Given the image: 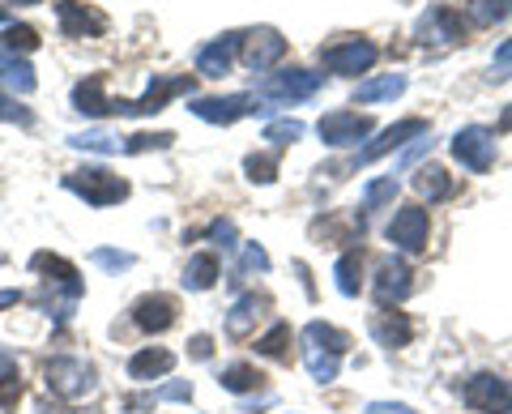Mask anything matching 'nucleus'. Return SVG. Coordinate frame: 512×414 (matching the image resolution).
<instances>
[{
    "mask_svg": "<svg viewBox=\"0 0 512 414\" xmlns=\"http://www.w3.org/2000/svg\"><path fill=\"white\" fill-rule=\"evenodd\" d=\"M303 363H308L312 380H320V385H329V380H338V368H342V355L350 350V333L333 329L325 321H312L308 329H303Z\"/></svg>",
    "mask_w": 512,
    "mask_h": 414,
    "instance_id": "nucleus-1",
    "label": "nucleus"
},
{
    "mask_svg": "<svg viewBox=\"0 0 512 414\" xmlns=\"http://www.w3.org/2000/svg\"><path fill=\"white\" fill-rule=\"evenodd\" d=\"M64 188L69 193H77L86 205H94V210H103V205H116L128 197V180H120V175H111L107 167H86V171H69L64 175Z\"/></svg>",
    "mask_w": 512,
    "mask_h": 414,
    "instance_id": "nucleus-2",
    "label": "nucleus"
},
{
    "mask_svg": "<svg viewBox=\"0 0 512 414\" xmlns=\"http://www.w3.org/2000/svg\"><path fill=\"white\" fill-rule=\"evenodd\" d=\"M47 389H52L56 397H64V402H77V397H86L94 389V368L86 359H73V355H56L47 359Z\"/></svg>",
    "mask_w": 512,
    "mask_h": 414,
    "instance_id": "nucleus-3",
    "label": "nucleus"
},
{
    "mask_svg": "<svg viewBox=\"0 0 512 414\" xmlns=\"http://www.w3.org/2000/svg\"><path fill=\"white\" fill-rule=\"evenodd\" d=\"M320 82H325V73H312V69H282V73H269L261 86H256V94L269 103H303L312 99V94L320 90Z\"/></svg>",
    "mask_w": 512,
    "mask_h": 414,
    "instance_id": "nucleus-4",
    "label": "nucleus"
},
{
    "mask_svg": "<svg viewBox=\"0 0 512 414\" xmlns=\"http://www.w3.org/2000/svg\"><path fill=\"white\" fill-rule=\"evenodd\" d=\"M192 77H154V82L146 86V94L141 99H116V116H154V111H163L175 94H192Z\"/></svg>",
    "mask_w": 512,
    "mask_h": 414,
    "instance_id": "nucleus-5",
    "label": "nucleus"
},
{
    "mask_svg": "<svg viewBox=\"0 0 512 414\" xmlns=\"http://www.w3.org/2000/svg\"><path fill=\"white\" fill-rule=\"evenodd\" d=\"M372 116H359V111H329V116H320L316 133L325 146L333 150H346V146H359V141L372 137Z\"/></svg>",
    "mask_w": 512,
    "mask_h": 414,
    "instance_id": "nucleus-6",
    "label": "nucleus"
},
{
    "mask_svg": "<svg viewBox=\"0 0 512 414\" xmlns=\"http://www.w3.org/2000/svg\"><path fill=\"white\" fill-rule=\"evenodd\" d=\"M380 60V47L367 43V39H346V43H333L320 52V65L329 73H342V77H355V73H367Z\"/></svg>",
    "mask_w": 512,
    "mask_h": 414,
    "instance_id": "nucleus-7",
    "label": "nucleus"
},
{
    "mask_svg": "<svg viewBox=\"0 0 512 414\" xmlns=\"http://www.w3.org/2000/svg\"><path fill=\"white\" fill-rule=\"evenodd\" d=\"M461 397H466V406L478 410V414H508L512 410V385L500 376H491V372L470 376Z\"/></svg>",
    "mask_w": 512,
    "mask_h": 414,
    "instance_id": "nucleus-8",
    "label": "nucleus"
},
{
    "mask_svg": "<svg viewBox=\"0 0 512 414\" xmlns=\"http://www.w3.org/2000/svg\"><path fill=\"white\" fill-rule=\"evenodd\" d=\"M453 158L466 171H474V175L491 171V163H495V133L483 129V124H470V129H461L453 137Z\"/></svg>",
    "mask_w": 512,
    "mask_h": 414,
    "instance_id": "nucleus-9",
    "label": "nucleus"
},
{
    "mask_svg": "<svg viewBox=\"0 0 512 414\" xmlns=\"http://www.w3.org/2000/svg\"><path fill=\"white\" fill-rule=\"evenodd\" d=\"M419 137H431V124L423 120V116H406V120H397V124H389L372 146H363L359 150V158H355V167H363V163H376V158H384V154H393V150H402L406 141H419Z\"/></svg>",
    "mask_w": 512,
    "mask_h": 414,
    "instance_id": "nucleus-10",
    "label": "nucleus"
},
{
    "mask_svg": "<svg viewBox=\"0 0 512 414\" xmlns=\"http://www.w3.org/2000/svg\"><path fill=\"white\" fill-rule=\"evenodd\" d=\"M389 244H397L402 252H427V235H431V218H427V210L423 205H402V210L393 214V222H389Z\"/></svg>",
    "mask_w": 512,
    "mask_h": 414,
    "instance_id": "nucleus-11",
    "label": "nucleus"
},
{
    "mask_svg": "<svg viewBox=\"0 0 512 414\" xmlns=\"http://www.w3.org/2000/svg\"><path fill=\"white\" fill-rule=\"evenodd\" d=\"M56 18L64 39H99L107 35V13H99L94 5H82V0H56Z\"/></svg>",
    "mask_w": 512,
    "mask_h": 414,
    "instance_id": "nucleus-12",
    "label": "nucleus"
},
{
    "mask_svg": "<svg viewBox=\"0 0 512 414\" xmlns=\"http://www.w3.org/2000/svg\"><path fill=\"white\" fill-rule=\"evenodd\" d=\"M188 111L205 124H235L256 111V99L252 94H218V99H192Z\"/></svg>",
    "mask_w": 512,
    "mask_h": 414,
    "instance_id": "nucleus-13",
    "label": "nucleus"
},
{
    "mask_svg": "<svg viewBox=\"0 0 512 414\" xmlns=\"http://www.w3.org/2000/svg\"><path fill=\"white\" fill-rule=\"evenodd\" d=\"M239 52H244V65L252 73H265L286 56V39L274 26H261V30H252V35H244V47H239Z\"/></svg>",
    "mask_w": 512,
    "mask_h": 414,
    "instance_id": "nucleus-14",
    "label": "nucleus"
},
{
    "mask_svg": "<svg viewBox=\"0 0 512 414\" xmlns=\"http://www.w3.org/2000/svg\"><path fill=\"white\" fill-rule=\"evenodd\" d=\"M73 111H82V116H90V120L116 116V99H107V77L103 73H90L73 86Z\"/></svg>",
    "mask_w": 512,
    "mask_h": 414,
    "instance_id": "nucleus-15",
    "label": "nucleus"
},
{
    "mask_svg": "<svg viewBox=\"0 0 512 414\" xmlns=\"http://www.w3.org/2000/svg\"><path fill=\"white\" fill-rule=\"evenodd\" d=\"M175 312H180V304L171 295H141L133 304V325L141 333H167L175 325Z\"/></svg>",
    "mask_w": 512,
    "mask_h": 414,
    "instance_id": "nucleus-16",
    "label": "nucleus"
},
{
    "mask_svg": "<svg viewBox=\"0 0 512 414\" xmlns=\"http://www.w3.org/2000/svg\"><path fill=\"white\" fill-rule=\"evenodd\" d=\"M239 47H244V35H235V30H231V35H218L214 43H205L197 52V73L201 77H227Z\"/></svg>",
    "mask_w": 512,
    "mask_h": 414,
    "instance_id": "nucleus-17",
    "label": "nucleus"
},
{
    "mask_svg": "<svg viewBox=\"0 0 512 414\" xmlns=\"http://www.w3.org/2000/svg\"><path fill=\"white\" fill-rule=\"evenodd\" d=\"M376 295L380 304H402L414 295V269L406 261H384L376 269Z\"/></svg>",
    "mask_w": 512,
    "mask_h": 414,
    "instance_id": "nucleus-18",
    "label": "nucleus"
},
{
    "mask_svg": "<svg viewBox=\"0 0 512 414\" xmlns=\"http://www.w3.org/2000/svg\"><path fill=\"white\" fill-rule=\"evenodd\" d=\"M30 269H35V274H43L47 282H56V286H64V291H69L73 299H82V274H77V265L73 261H64V257H56V252H35V257H30Z\"/></svg>",
    "mask_w": 512,
    "mask_h": 414,
    "instance_id": "nucleus-19",
    "label": "nucleus"
},
{
    "mask_svg": "<svg viewBox=\"0 0 512 414\" xmlns=\"http://www.w3.org/2000/svg\"><path fill=\"white\" fill-rule=\"evenodd\" d=\"M419 35H423V43L431 39V43H461L466 39V30H461V18L453 9H444V5H431L423 18H419Z\"/></svg>",
    "mask_w": 512,
    "mask_h": 414,
    "instance_id": "nucleus-20",
    "label": "nucleus"
},
{
    "mask_svg": "<svg viewBox=\"0 0 512 414\" xmlns=\"http://www.w3.org/2000/svg\"><path fill=\"white\" fill-rule=\"evenodd\" d=\"M372 338L380 346H389V350H402L414 338V325H410L406 312H376L372 316Z\"/></svg>",
    "mask_w": 512,
    "mask_h": 414,
    "instance_id": "nucleus-21",
    "label": "nucleus"
},
{
    "mask_svg": "<svg viewBox=\"0 0 512 414\" xmlns=\"http://www.w3.org/2000/svg\"><path fill=\"white\" fill-rule=\"evenodd\" d=\"M0 86L13 90V94H35L39 77H35V69H30V60L9 52V47H0Z\"/></svg>",
    "mask_w": 512,
    "mask_h": 414,
    "instance_id": "nucleus-22",
    "label": "nucleus"
},
{
    "mask_svg": "<svg viewBox=\"0 0 512 414\" xmlns=\"http://www.w3.org/2000/svg\"><path fill=\"white\" fill-rule=\"evenodd\" d=\"M175 368V355L163 346H146V350H137L133 359H128V376L133 380H158V376H167Z\"/></svg>",
    "mask_w": 512,
    "mask_h": 414,
    "instance_id": "nucleus-23",
    "label": "nucleus"
},
{
    "mask_svg": "<svg viewBox=\"0 0 512 414\" xmlns=\"http://www.w3.org/2000/svg\"><path fill=\"white\" fill-rule=\"evenodd\" d=\"M269 304L261 295H244V299H235V308H231V316H227V333L231 338H248L252 333V325L261 321V312H265Z\"/></svg>",
    "mask_w": 512,
    "mask_h": 414,
    "instance_id": "nucleus-24",
    "label": "nucleus"
},
{
    "mask_svg": "<svg viewBox=\"0 0 512 414\" xmlns=\"http://www.w3.org/2000/svg\"><path fill=\"white\" fill-rule=\"evenodd\" d=\"M414 193L427 197V201H444V197H453V175H448L444 167L436 163H427L414 171Z\"/></svg>",
    "mask_w": 512,
    "mask_h": 414,
    "instance_id": "nucleus-25",
    "label": "nucleus"
},
{
    "mask_svg": "<svg viewBox=\"0 0 512 414\" xmlns=\"http://www.w3.org/2000/svg\"><path fill=\"white\" fill-rule=\"evenodd\" d=\"M333 278H338V291L346 299H355L363 291V257H359V248H350L338 257V265H333Z\"/></svg>",
    "mask_w": 512,
    "mask_h": 414,
    "instance_id": "nucleus-26",
    "label": "nucleus"
},
{
    "mask_svg": "<svg viewBox=\"0 0 512 414\" xmlns=\"http://www.w3.org/2000/svg\"><path fill=\"white\" fill-rule=\"evenodd\" d=\"M218 282V257L214 252H197L188 265H184V286L188 291H210Z\"/></svg>",
    "mask_w": 512,
    "mask_h": 414,
    "instance_id": "nucleus-27",
    "label": "nucleus"
},
{
    "mask_svg": "<svg viewBox=\"0 0 512 414\" xmlns=\"http://www.w3.org/2000/svg\"><path fill=\"white\" fill-rule=\"evenodd\" d=\"M402 90H406V73H384V77H372V82H363L355 99H359V103H380V99H397Z\"/></svg>",
    "mask_w": 512,
    "mask_h": 414,
    "instance_id": "nucleus-28",
    "label": "nucleus"
},
{
    "mask_svg": "<svg viewBox=\"0 0 512 414\" xmlns=\"http://www.w3.org/2000/svg\"><path fill=\"white\" fill-rule=\"evenodd\" d=\"M512 13V0H466V18L474 26H495Z\"/></svg>",
    "mask_w": 512,
    "mask_h": 414,
    "instance_id": "nucleus-29",
    "label": "nucleus"
},
{
    "mask_svg": "<svg viewBox=\"0 0 512 414\" xmlns=\"http://www.w3.org/2000/svg\"><path fill=\"white\" fill-rule=\"evenodd\" d=\"M222 389H231V393H252V389H261L265 385V376L252 368V363H231L227 372H222V380H218Z\"/></svg>",
    "mask_w": 512,
    "mask_h": 414,
    "instance_id": "nucleus-30",
    "label": "nucleus"
},
{
    "mask_svg": "<svg viewBox=\"0 0 512 414\" xmlns=\"http://www.w3.org/2000/svg\"><path fill=\"white\" fill-rule=\"evenodd\" d=\"M286 346H291V325L278 321L274 329L265 333L261 342H256V355H265V359H286V355H291V350H286Z\"/></svg>",
    "mask_w": 512,
    "mask_h": 414,
    "instance_id": "nucleus-31",
    "label": "nucleus"
},
{
    "mask_svg": "<svg viewBox=\"0 0 512 414\" xmlns=\"http://www.w3.org/2000/svg\"><path fill=\"white\" fill-rule=\"evenodd\" d=\"M0 47H9V52H35V47H39V30L35 26H18V22H13V26H5V30H0Z\"/></svg>",
    "mask_w": 512,
    "mask_h": 414,
    "instance_id": "nucleus-32",
    "label": "nucleus"
},
{
    "mask_svg": "<svg viewBox=\"0 0 512 414\" xmlns=\"http://www.w3.org/2000/svg\"><path fill=\"white\" fill-rule=\"evenodd\" d=\"M244 175L252 184H274L278 180V154H248L244 158Z\"/></svg>",
    "mask_w": 512,
    "mask_h": 414,
    "instance_id": "nucleus-33",
    "label": "nucleus"
},
{
    "mask_svg": "<svg viewBox=\"0 0 512 414\" xmlns=\"http://www.w3.org/2000/svg\"><path fill=\"white\" fill-rule=\"evenodd\" d=\"M175 133H133L124 141V154H150V150H171Z\"/></svg>",
    "mask_w": 512,
    "mask_h": 414,
    "instance_id": "nucleus-34",
    "label": "nucleus"
},
{
    "mask_svg": "<svg viewBox=\"0 0 512 414\" xmlns=\"http://www.w3.org/2000/svg\"><path fill=\"white\" fill-rule=\"evenodd\" d=\"M69 146H77V150H94V154H116V150H124V141L107 137V133H82V137H69Z\"/></svg>",
    "mask_w": 512,
    "mask_h": 414,
    "instance_id": "nucleus-35",
    "label": "nucleus"
},
{
    "mask_svg": "<svg viewBox=\"0 0 512 414\" xmlns=\"http://www.w3.org/2000/svg\"><path fill=\"white\" fill-rule=\"evenodd\" d=\"M303 137V124L299 120H278L265 129V141H274V146H295V141Z\"/></svg>",
    "mask_w": 512,
    "mask_h": 414,
    "instance_id": "nucleus-36",
    "label": "nucleus"
},
{
    "mask_svg": "<svg viewBox=\"0 0 512 414\" xmlns=\"http://www.w3.org/2000/svg\"><path fill=\"white\" fill-rule=\"evenodd\" d=\"M90 261H94V265H103V269H111V274H120V269H133V252L94 248V252H90Z\"/></svg>",
    "mask_w": 512,
    "mask_h": 414,
    "instance_id": "nucleus-37",
    "label": "nucleus"
},
{
    "mask_svg": "<svg viewBox=\"0 0 512 414\" xmlns=\"http://www.w3.org/2000/svg\"><path fill=\"white\" fill-rule=\"evenodd\" d=\"M0 120H18L22 129H30V124H35V116H30L26 107H18V99H13L9 90H0Z\"/></svg>",
    "mask_w": 512,
    "mask_h": 414,
    "instance_id": "nucleus-38",
    "label": "nucleus"
},
{
    "mask_svg": "<svg viewBox=\"0 0 512 414\" xmlns=\"http://www.w3.org/2000/svg\"><path fill=\"white\" fill-rule=\"evenodd\" d=\"M393 197H397V180H393V175H384V180H372V184H367V193H363L367 205H384V201H393Z\"/></svg>",
    "mask_w": 512,
    "mask_h": 414,
    "instance_id": "nucleus-39",
    "label": "nucleus"
},
{
    "mask_svg": "<svg viewBox=\"0 0 512 414\" xmlns=\"http://www.w3.org/2000/svg\"><path fill=\"white\" fill-rule=\"evenodd\" d=\"M188 397H192L188 380H171V385H163V389L154 393V402H188Z\"/></svg>",
    "mask_w": 512,
    "mask_h": 414,
    "instance_id": "nucleus-40",
    "label": "nucleus"
},
{
    "mask_svg": "<svg viewBox=\"0 0 512 414\" xmlns=\"http://www.w3.org/2000/svg\"><path fill=\"white\" fill-rule=\"evenodd\" d=\"M18 397H22V376H9V380H0V406L13 410L18 406Z\"/></svg>",
    "mask_w": 512,
    "mask_h": 414,
    "instance_id": "nucleus-41",
    "label": "nucleus"
},
{
    "mask_svg": "<svg viewBox=\"0 0 512 414\" xmlns=\"http://www.w3.org/2000/svg\"><path fill=\"white\" fill-rule=\"evenodd\" d=\"M210 240H222V248H235V222H227V218H218V222H210Z\"/></svg>",
    "mask_w": 512,
    "mask_h": 414,
    "instance_id": "nucleus-42",
    "label": "nucleus"
},
{
    "mask_svg": "<svg viewBox=\"0 0 512 414\" xmlns=\"http://www.w3.org/2000/svg\"><path fill=\"white\" fill-rule=\"evenodd\" d=\"M188 355H192V359H210V355H214V342L205 338V333H197V338L188 342Z\"/></svg>",
    "mask_w": 512,
    "mask_h": 414,
    "instance_id": "nucleus-43",
    "label": "nucleus"
},
{
    "mask_svg": "<svg viewBox=\"0 0 512 414\" xmlns=\"http://www.w3.org/2000/svg\"><path fill=\"white\" fill-rule=\"evenodd\" d=\"M244 265H248V269H261V274H265V269H269V257H265V248L248 244V252H244Z\"/></svg>",
    "mask_w": 512,
    "mask_h": 414,
    "instance_id": "nucleus-44",
    "label": "nucleus"
},
{
    "mask_svg": "<svg viewBox=\"0 0 512 414\" xmlns=\"http://www.w3.org/2000/svg\"><path fill=\"white\" fill-rule=\"evenodd\" d=\"M367 414H414V410L397 406V402H372V406H367Z\"/></svg>",
    "mask_w": 512,
    "mask_h": 414,
    "instance_id": "nucleus-45",
    "label": "nucleus"
},
{
    "mask_svg": "<svg viewBox=\"0 0 512 414\" xmlns=\"http://www.w3.org/2000/svg\"><path fill=\"white\" fill-rule=\"evenodd\" d=\"M9 376H18V359L9 350H0V380H9Z\"/></svg>",
    "mask_w": 512,
    "mask_h": 414,
    "instance_id": "nucleus-46",
    "label": "nucleus"
},
{
    "mask_svg": "<svg viewBox=\"0 0 512 414\" xmlns=\"http://www.w3.org/2000/svg\"><path fill=\"white\" fill-rule=\"evenodd\" d=\"M495 65H512V39L495 47Z\"/></svg>",
    "mask_w": 512,
    "mask_h": 414,
    "instance_id": "nucleus-47",
    "label": "nucleus"
},
{
    "mask_svg": "<svg viewBox=\"0 0 512 414\" xmlns=\"http://www.w3.org/2000/svg\"><path fill=\"white\" fill-rule=\"evenodd\" d=\"M18 299H22L18 291H0V308H13V304H18Z\"/></svg>",
    "mask_w": 512,
    "mask_h": 414,
    "instance_id": "nucleus-48",
    "label": "nucleus"
},
{
    "mask_svg": "<svg viewBox=\"0 0 512 414\" xmlns=\"http://www.w3.org/2000/svg\"><path fill=\"white\" fill-rule=\"evenodd\" d=\"M500 133H512V103L504 107V116H500Z\"/></svg>",
    "mask_w": 512,
    "mask_h": 414,
    "instance_id": "nucleus-49",
    "label": "nucleus"
},
{
    "mask_svg": "<svg viewBox=\"0 0 512 414\" xmlns=\"http://www.w3.org/2000/svg\"><path fill=\"white\" fill-rule=\"evenodd\" d=\"M9 5H39V0H9Z\"/></svg>",
    "mask_w": 512,
    "mask_h": 414,
    "instance_id": "nucleus-50",
    "label": "nucleus"
}]
</instances>
